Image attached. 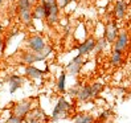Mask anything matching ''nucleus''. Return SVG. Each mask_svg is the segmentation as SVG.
I'll return each mask as SVG.
<instances>
[{"label":"nucleus","mask_w":131,"mask_h":123,"mask_svg":"<svg viewBox=\"0 0 131 123\" xmlns=\"http://www.w3.org/2000/svg\"><path fill=\"white\" fill-rule=\"evenodd\" d=\"M103 89H105V85L101 82H94V83H90V85H85V86L78 89L77 98L81 102H88L89 99L95 98Z\"/></svg>","instance_id":"f257e3e1"},{"label":"nucleus","mask_w":131,"mask_h":123,"mask_svg":"<svg viewBox=\"0 0 131 123\" xmlns=\"http://www.w3.org/2000/svg\"><path fill=\"white\" fill-rule=\"evenodd\" d=\"M33 107V99H24V101H20L17 103H15L12 106V115L13 117H17V118H23L25 119V117L30 113Z\"/></svg>","instance_id":"f03ea898"},{"label":"nucleus","mask_w":131,"mask_h":123,"mask_svg":"<svg viewBox=\"0 0 131 123\" xmlns=\"http://www.w3.org/2000/svg\"><path fill=\"white\" fill-rule=\"evenodd\" d=\"M41 4L45 7V11H47V20L49 24L56 23L58 19V5L56 0H41Z\"/></svg>","instance_id":"7ed1b4c3"},{"label":"nucleus","mask_w":131,"mask_h":123,"mask_svg":"<svg viewBox=\"0 0 131 123\" xmlns=\"http://www.w3.org/2000/svg\"><path fill=\"white\" fill-rule=\"evenodd\" d=\"M70 109H72L70 103H68V102H66V99H65L64 97H61V98L58 99V102H57L56 107H54V110H53L52 120H58V119L65 118Z\"/></svg>","instance_id":"20e7f679"},{"label":"nucleus","mask_w":131,"mask_h":123,"mask_svg":"<svg viewBox=\"0 0 131 123\" xmlns=\"http://www.w3.org/2000/svg\"><path fill=\"white\" fill-rule=\"evenodd\" d=\"M28 48L32 50V52H36V53H41L47 49V44H45V40L41 37V36H30L28 38Z\"/></svg>","instance_id":"39448f33"},{"label":"nucleus","mask_w":131,"mask_h":123,"mask_svg":"<svg viewBox=\"0 0 131 123\" xmlns=\"http://www.w3.org/2000/svg\"><path fill=\"white\" fill-rule=\"evenodd\" d=\"M85 64V60H83V56H75L70 62H69L66 65V72L70 74V75H77L80 72H81V69Z\"/></svg>","instance_id":"423d86ee"},{"label":"nucleus","mask_w":131,"mask_h":123,"mask_svg":"<svg viewBox=\"0 0 131 123\" xmlns=\"http://www.w3.org/2000/svg\"><path fill=\"white\" fill-rule=\"evenodd\" d=\"M118 32H119V30H118L117 23H115V21H109V23H107V25H106V28H105L103 37L109 41V44H114L115 40H117V37H118V35H119Z\"/></svg>","instance_id":"0eeeda50"},{"label":"nucleus","mask_w":131,"mask_h":123,"mask_svg":"<svg viewBox=\"0 0 131 123\" xmlns=\"http://www.w3.org/2000/svg\"><path fill=\"white\" fill-rule=\"evenodd\" d=\"M130 38H128V33L126 32V30H122V32L118 35L117 40H115L114 42V50H119V52H123L126 50L128 44H130Z\"/></svg>","instance_id":"6e6552de"},{"label":"nucleus","mask_w":131,"mask_h":123,"mask_svg":"<svg viewBox=\"0 0 131 123\" xmlns=\"http://www.w3.org/2000/svg\"><path fill=\"white\" fill-rule=\"evenodd\" d=\"M95 47H97V40H94L93 37H90L88 40H85L78 47V54L80 56H86L90 52H93L95 49Z\"/></svg>","instance_id":"1a4fd4ad"},{"label":"nucleus","mask_w":131,"mask_h":123,"mask_svg":"<svg viewBox=\"0 0 131 123\" xmlns=\"http://www.w3.org/2000/svg\"><path fill=\"white\" fill-rule=\"evenodd\" d=\"M44 119H45V113L40 109V107L32 109L30 113L25 117V120H33V122H42Z\"/></svg>","instance_id":"9d476101"},{"label":"nucleus","mask_w":131,"mask_h":123,"mask_svg":"<svg viewBox=\"0 0 131 123\" xmlns=\"http://www.w3.org/2000/svg\"><path fill=\"white\" fill-rule=\"evenodd\" d=\"M126 11H127V3L125 0H118L115 3V8H114V15L117 19H123L126 15Z\"/></svg>","instance_id":"9b49d317"},{"label":"nucleus","mask_w":131,"mask_h":123,"mask_svg":"<svg viewBox=\"0 0 131 123\" xmlns=\"http://www.w3.org/2000/svg\"><path fill=\"white\" fill-rule=\"evenodd\" d=\"M23 78L20 75H17V74H12L11 77H9V93H15L16 90H19L21 86H23Z\"/></svg>","instance_id":"f8f14e48"},{"label":"nucleus","mask_w":131,"mask_h":123,"mask_svg":"<svg viewBox=\"0 0 131 123\" xmlns=\"http://www.w3.org/2000/svg\"><path fill=\"white\" fill-rule=\"evenodd\" d=\"M41 60H42L41 53H36V52L30 53V52H27V53L23 54V61H24L25 64H28V65H32V64L37 62V61H41Z\"/></svg>","instance_id":"ddd939ff"},{"label":"nucleus","mask_w":131,"mask_h":123,"mask_svg":"<svg viewBox=\"0 0 131 123\" xmlns=\"http://www.w3.org/2000/svg\"><path fill=\"white\" fill-rule=\"evenodd\" d=\"M25 74L29 77V78L40 80V78H42L44 72L40 70V69H37V68H35L33 65H27V66H25Z\"/></svg>","instance_id":"4468645a"},{"label":"nucleus","mask_w":131,"mask_h":123,"mask_svg":"<svg viewBox=\"0 0 131 123\" xmlns=\"http://www.w3.org/2000/svg\"><path fill=\"white\" fill-rule=\"evenodd\" d=\"M32 15H33V19H37V20L47 19V11H45V7L42 4H37L35 7V9L32 11Z\"/></svg>","instance_id":"2eb2a0df"},{"label":"nucleus","mask_w":131,"mask_h":123,"mask_svg":"<svg viewBox=\"0 0 131 123\" xmlns=\"http://www.w3.org/2000/svg\"><path fill=\"white\" fill-rule=\"evenodd\" d=\"M122 53H123V52L113 50L111 56H110V65H111V66H119V65L122 64V60H123Z\"/></svg>","instance_id":"dca6fc26"},{"label":"nucleus","mask_w":131,"mask_h":123,"mask_svg":"<svg viewBox=\"0 0 131 123\" xmlns=\"http://www.w3.org/2000/svg\"><path fill=\"white\" fill-rule=\"evenodd\" d=\"M19 16L20 20L24 23V24H30L33 19V15H32V9H24V11H19Z\"/></svg>","instance_id":"f3484780"},{"label":"nucleus","mask_w":131,"mask_h":123,"mask_svg":"<svg viewBox=\"0 0 131 123\" xmlns=\"http://www.w3.org/2000/svg\"><path fill=\"white\" fill-rule=\"evenodd\" d=\"M74 123H94V117L91 115H80L77 117Z\"/></svg>","instance_id":"a211bd4d"},{"label":"nucleus","mask_w":131,"mask_h":123,"mask_svg":"<svg viewBox=\"0 0 131 123\" xmlns=\"http://www.w3.org/2000/svg\"><path fill=\"white\" fill-rule=\"evenodd\" d=\"M30 7H32L30 0H17V11L30 9Z\"/></svg>","instance_id":"6ab92c4d"},{"label":"nucleus","mask_w":131,"mask_h":123,"mask_svg":"<svg viewBox=\"0 0 131 123\" xmlns=\"http://www.w3.org/2000/svg\"><path fill=\"white\" fill-rule=\"evenodd\" d=\"M107 45H109V41H107L105 37L99 38V40L97 41V47H95V50H97V52H103V50L107 48Z\"/></svg>","instance_id":"aec40b11"},{"label":"nucleus","mask_w":131,"mask_h":123,"mask_svg":"<svg viewBox=\"0 0 131 123\" xmlns=\"http://www.w3.org/2000/svg\"><path fill=\"white\" fill-rule=\"evenodd\" d=\"M65 78H66V73H61L58 78V83H57V87L61 93H65Z\"/></svg>","instance_id":"412c9836"},{"label":"nucleus","mask_w":131,"mask_h":123,"mask_svg":"<svg viewBox=\"0 0 131 123\" xmlns=\"http://www.w3.org/2000/svg\"><path fill=\"white\" fill-rule=\"evenodd\" d=\"M24 120L25 119H23V118H17V117H9L7 120H4L3 123H24Z\"/></svg>","instance_id":"4be33fe9"},{"label":"nucleus","mask_w":131,"mask_h":123,"mask_svg":"<svg viewBox=\"0 0 131 123\" xmlns=\"http://www.w3.org/2000/svg\"><path fill=\"white\" fill-rule=\"evenodd\" d=\"M56 2H57L58 8L62 9V8H65V7H66L69 3H72V0H56Z\"/></svg>","instance_id":"5701e85b"},{"label":"nucleus","mask_w":131,"mask_h":123,"mask_svg":"<svg viewBox=\"0 0 131 123\" xmlns=\"http://www.w3.org/2000/svg\"><path fill=\"white\" fill-rule=\"evenodd\" d=\"M107 115H109V113H107V111H106V113H102V114H101V119H103V118L106 119Z\"/></svg>","instance_id":"b1692460"},{"label":"nucleus","mask_w":131,"mask_h":123,"mask_svg":"<svg viewBox=\"0 0 131 123\" xmlns=\"http://www.w3.org/2000/svg\"><path fill=\"white\" fill-rule=\"evenodd\" d=\"M25 123H41V122H33V120H25Z\"/></svg>","instance_id":"393cba45"},{"label":"nucleus","mask_w":131,"mask_h":123,"mask_svg":"<svg viewBox=\"0 0 131 123\" xmlns=\"http://www.w3.org/2000/svg\"><path fill=\"white\" fill-rule=\"evenodd\" d=\"M36 2H37V0H30V3H32V4H35Z\"/></svg>","instance_id":"a878e982"},{"label":"nucleus","mask_w":131,"mask_h":123,"mask_svg":"<svg viewBox=\"0 0 131 123\" xmlns=\"http://www.w3.org/2000/svg\"><path fill=\"white\" fill-rule=\"evenodd\" d=\"M2 44H3V40H2V38H0V47H2Z\"/></svg>","instance_id":"bb28decb"},{"label":"nucleus","mask_w":131,"mask_h":123,"mask_svg":"<svg viewBox=\"0 0 131 123\" xmlns=\"http://www.w3.org/2000/svg\"><path fill=\"white\" fill-rule=\"evenodd\" d=\"M2 4H3V0H0V7H2Z\"/></svg>","instance_id":"cd10ccee"},{"label":"nucleus","mask_w":131,"mask_h":123,"mask_svg":"<svg viewBox=\"0 0 131 123\" xmlns=\"http://www.w3.org/2000/svg\"><path fill=\"white\" fill-rule=\"evenodd\" d=\"M130 44H131V41H130Z\"/></svg>","instance_id":"c85d7f7f"}]
</instances>
